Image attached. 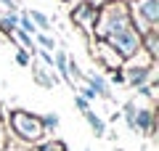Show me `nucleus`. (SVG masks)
<instances>
[{"mask_svg":"<svg viewBox=\"0 0 159 151\" xmlns=\"http://www.w3.org/2000/svg\"><path fill=\"white\" fill-rule=\"evenodd\" d=\"M82 80L88 82V88H90L96 95H101V98H106V101L111 98V90H109V82H106V80H103L98 72H88V74H82Z\"/></svg>","mask_w":159,"mask_h":151,"instance_id":"obj_8","label":"nucleus"},{"mask_svg":"<svg viewBox=\"0 0 159 151\" xmlns=\"http://www.w3.org/2000/svg\"><path fill=\"white\" fill-rule=\"evenodd\" d=\"M80 95H82V98H85V101H96V98H98V95L93 93V90L88 88V85H82V88H80Z\"/></svg>","mask_w":159,"mask_h":151,"instance_id":"obj_18","label":"nucleus"},{"mask_svg":"<svg viewBox=\"0 0 159 151\" xmlns=\"http://www.w3.org/2000/svg\"><path fill=\"white\" fill-rule=\"evenodd\" d=\"M85 3H90L93 8H103L106 3H114V0H85Z\"/></svg>","mask_w":159,"mask_h":151,"instance_id":"obj_20","label":"nucleus"},{"mask_svg":"<svg viewBox=\"0 0 159 151\" xmlns=\"http://www.w3.org/2000/svg\"><path fill=\"white\" fill-rule=\"evenodd\" d=\"M40 122H43V130H56L61 119H58V114L51 112V114H45V117H40Z\"/></svg>","mask_w":159,"mask_h":151,"instance_id":"obj_14","label":"nucleus"},{"mask_svg":"<svg viewBox=\"0 0 159 151\" xmlns=\"http://www.w3.org/2000/svg\"><path fill=\"white\" fill-rule=\"evenodd\" d=\"M32 74H34V80H37L43 88H53V85H58V77L53 74V69H48V66H32Z\"/></svg>","mask_w":159,"mask_h":151,"instance_id":"obj_10","label":"nucleus"},{"mask_svg":"<svg viewBox=\"0 0 159 151\" xmlns=\"http://www.w3.org/2000/svg\"><path fill=\"white\" fill-rule=\"evenodd\" d=\"M29 61H32V58H29V50L19 48L16 50V64H19V66H29Z\"/></svg>","mask_w":159,"mask_h":151,"instance_id":"obj_16","label":"nucleus"},{"mask_svg":"<svg viewBox=\"0 0 159 151\" xmlns=\"http://www.w3.org/2000/svg\"><path fill=\"white\" fill-rule=\"evenodd\" d=\"M122 3H125V0H122ZM130 3H133V0H130Z\"/></svg>","mask_w":159,"mask_h":151,"instance_id":"obj_22","label":"nucleus"},{"mask_svg":"<svg viewBox=\"0 0 159 151\" xmlns=\"http://www.w3.org/2000/svg\"><path fill=\"white\" fill-rule=\"evenodd\" d=\"M27 16H29V21L34 24V29H37V32H43V34H48V32H51L53 21H51V19H48L43 11H34V8H32V11H27Z\"/></svg>","mask_w":159,"mask_h":151,"instance_id":"obj_11","label":"nucleus"},{"mask_svg":"<svg viewBox=\"0 0 159 151\" xmlns=\"http://www.w3.org/2000/svg\"><path fill=\"white\" fill-rule=\"evenodd\" d=\"M151 130H154L151 106H138L135 109V133H151Z\"/></svg>","mask_w":159,"mask_h":151,"instance_id":"obj_9","label":"nucleus"},{"mask_svg":"<svg viewBox=\"0 0 159 151\" xmlns=\"http://www.w3.org/2000/svg\"><path fill=\"white\" fill-rule=\"evenodd\" d=\"M135 109H138V103H135V101H127V103H125V109H122V114H125L127 127H130V130H135Z\"/></svg>","mask_w":159,"mask_h":151,"instance_id":"obj_13","label":"nucleus"},{"mask_svg":"<svg viewBox=\"0 0 159 151\" xmlns=\"http://www.w3.org/2000/svg\"><path fill=\"white\" fill-rule=\"evenodd\" d=\"M8 122H11V130L19 135L21 140H27V143H37L40 138H43V122H40V117H34V114L29 112H11V117H8Z\"/></svg>","mask_w":159,"mask_h":151,"instance_id":"obj_2","label":"nucleus"},{"mask_svg":"<svg viewBox=\"0 0 159 151\" xmlns=\"http://www.w3.org/2000/svg\"><path fill=\"white\" fill-rule=\"evenodd\" d=\"M6 149V127H3V122H0V151Z\"/></svg>","mask_w":159,"mask_h":151,"instance_id":"obj_21","label":"nucleus"},{"mask_svg":"<svg viewBox=\"0 0 159 151\" xmlns=\"http://www.w3.org/2000/svg\"><path fill=\"white\" fill-rule=\"evenodd\" d=\"M130 24H133L130 8H127L122 0H114V3H106L103 8H98V19H96V27H93V34H98L101 40H106L109 34L130 27Z\"/></svg>","mask_w":159,"mask_h":151,"instance_id":"obj_1","label":"nucleus"},{"mask_svg":"<svg viewBox=\"0 0 159 151\" xmlns=\"http://www.w3.org/2000/svg\"><path fill=\"white\" fill-rule=\"evenodd\" d=\"M122 74H125V85H130V88H143V85H148V80H151L154 74V64H127V69H122Z\"/></svg>","mask_w":159,"mask_h":151,"instance_id":"obj_5","label":"nucleus"},{"mask_svg":"<svg viewBox=\"0 0 159 151\" xmlns=\"http://www.w3.org/2000/svg\"><path fill=\"white\" fill-rule=\"evenodd\" d=\"M43 151H64V143H58V140H53V143L43 146Z\"/></svg>","mask_w":159,"mask_h":151,"instance_id":"obj_19","label":"nucleus"},{"mask_svg":"<svg viewBox=\"0 0 159 151\" xmlns=\"http://www.w3.org/2000/svg\"><path fill=\"white\" fill-rule=\"evenodd\" d=\"M93 56H96L106 69H111V72L122 69V58L117 56V50H114L111 45L106 43V40H98V43H96V53H93Z\"/></svg>","mask_w":159,"mask_h":151,"instance_id":"obj_7","label":"nucleus"},{"mask_svg":"<svg viewBox=\"0 0 159 151\" xmlns=\"http://www.w3.org/2000/svg\"><path fill=\"white\" fill-rule=\"evenodd\" d=\"M96 19H98V8H93L90 3H77V6L72 8V21L77 24L82 32L93 34V27H96Z\"/></svg>","mask_w":159,"mask_h":151,"instance_id":"obj_6","label":"nucleus"},{"mask_svg":"<svg viewBox=\"0 0 159 151\" xmlns=\"http://www.w3.org/2000/svg\"><path fill=\"white\" fill-rule=\"evenodd\" d=\"M130 19H133V27H141L138 34H146L148 29H157V21H159V0H133V11H130Z\"/></svg>","mask_w":159,"mask_h":151,"instance_id":"obj_4","label":"nucleus"},{"mask_svg":"<svg viewBox=\"0 0 159 151\" xmlns=\"http://www.w3.org/2000/svg\"><path fill=\"white\" fill-rule=\"evenodd\" d=\"M37 43H40V48H43V50H48V53H51V50L56 48V40H53L51 34H43V32H37Z\"/></svg>","mask_w":159,"mask_h":151,"instance_id":"obj_15","label":"nucleus"},{"mask_svg":"<svg viewBox=\"0 0 159 151\" xmlns=\"http://www.w3.org/2000/svg\"><path fill=\"white\" fill-rule=\"evenodd\" d=\"M74 103H77V109H80L82 114H85V112H90V101H85L82 95H74Z\"/></svg>","mask_w":159,"mask_h":151,"instance_id":"obj_17","label":"nucleus"},{"mask_svg":"<svg viewBox=\"0 0 159 151\" xmlns=\"http://www.w3.org/2000/svg\"><path fill=\"white\" fill-rule=\"evenodd\" d=\"M106 43L111 45L114 50H117V56L125 61V58H133L135 53H141V34H138V29L133 27H125V29H119V32L109 34Z\"/></svg>","mask_w":159,"mask_h":151,"instance_id":"obj_3","label":"nucleus"},{"mask_svg":"<svg viewBox=\"0 0 159 151\" xmlns=\"http://www.w3.org/2000/svg\"><path fill=\"white\" fill-rule=\"evenodd\" d=\"M85 119H88V125H90V130L96 133V138H103V135H106V122H103L96 112H85Z\"/></svg>","mask_w":159,"mask_h":151,"instance_id":"obj_12","label":"nucleus"}]
</instances>
